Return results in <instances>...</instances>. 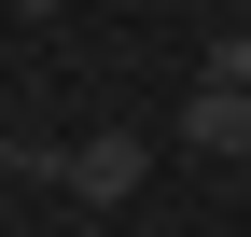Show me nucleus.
<instances>
[{
  "mask_svg": "<svg viewBox=\"0 0 251 237\" xmlns=\"http://www.w3.org/2000/svg\"><path fill=\"white\" fill-rule=\"evenodd\" d=\"M56 182H70V210H126V195L153 182V140H70V154H56Z\"/></svg>",
  "mask_w": 251,
  "mask_h": 237,
  "instance_id": "1",
  "label": "nucleus"
},
{
  "mask_svg": "<svg viewBox=\"0 0 251 237\" xmlns=\"http://www.w3.org/2000/svg\"><path fill=\"white\" fill-rule=\"evenodd\" d=\"M14 14H56V0H14Z\"/></svg>",
  "mask_w": 251,
  "mask_h": 237,
  "instance_id": "5",
  "label": "nucleus"
},
{
  "mask_svg": "<svg viewBox=\"0 0 251 237\" xmlns=\"http://www.w3.org/2000/svg\"><path fill=\"white\" fill-rule=\"evenodd\" d=\"M0 237H14V167H0Z\"/></svg>",
  "mask_w": 251,
  "mask_h": 237,
  "instance_id": "4",
  "label": "nucleus"
},
{
  "mask_svg": "<svg viewBox=\"0 0 251 237\" xmlns=\"http://www.w3.org/2000/svg\"><path fill=\"white\" fill-rule=\"evenodd\" d=\"M181 140H196L209 167H251V98H224V84H196V112H181Z\"/></svg>",
  "mask_w": 251,
  "mask_h": 237,
  "instance_id": "2",
  "label": "nucleus"
},
{
  "mask_svg": "<svg viewBox=\"0 0 251 237\" xmlns=\"http://www.w3.org/2000/svg\"><path fill=\"white\" fill-rule=\"evenodd\" d=\"M209 84H224V98H251V28H224V42H209Z\"/></svg>",
  "mask_w": 251,
  "mask_h": 237,
  "instance_id": "3",
  "label": "nucleus"
},
{
  "mask_svg": "<svg viewBox=\"0 0 251 237\" xmlns=\"http://www.w3.org/2000/svg\"><path fill=\"white\" fill-rule=\"evenodd\" d=\"M84 237H98V223H84Z\"/></svg>",
  "mask_w": 251,
  "mask_h": 237,
  "instance_id": "6",
  "label": "nucleus"
}]
</instances>
